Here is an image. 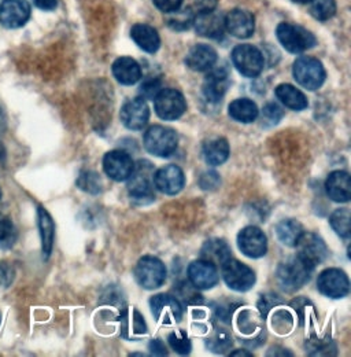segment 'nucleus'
<instances>
[{"label": "nucleus", "instance_id": "2", "mask_svg": "<svg viewBox=\"0 0 351 357\" xmlns=\"http://www.w3.org/2000/svg\"><path fill=\"white\" fill-rule=\"evenodd\" d=\"M154 167L147 160H140L134 165L128 181V192L139 204H150L155 199L154 192Z\"/></svg>", "mask_w": 351, "mask_h": 357}, {"label": "nucleus", "instance_id": "38", "mask_svg": "<svg viewBox=\"0 0 351 357\" xmlns=\"http://www.w3.org/2000/svg\"><path fill=\"white\" fill-rule=\"evenodd\" d=\"M311 15L318 21H328L336 14L335 0H311Z\"/></svg>", "mask_w": 351, "mask_h": 357}, {"label": "nucleus", "instance_id": "7", "mask_svg": "<svg viewBox=\"0 0 351 357\" xmlns=\"http://www.w3.org/2000/svg\"><path fill=\"white\" fill-rule=\"evenodd\" d=\"M232 62L239 73L246 77H257L263 70V52L251 45H240L232 51Z\"/></svg>", "mask_w": 351, "mask_h": 357}, {"label": "nucleus", "instance_id": "23", "mask_svg": "<svg viewBox=\"0 0 351 357\" xmlns=\"http://www.w3.org/2000/svg\"><path fill=\"white\" fill-rule=\"evenodd\" d=\"M228 87V70L225 68H212V72L208 75L203 84V95L206 96L208 100L217 103L224 98Z\"/></svg>", "mask_w": 351, "mask_h": 357}, {"label": "nucleus", "instance_id": "50", "mask_svg": "<svg viewBox=\"0 0 351 357\" xmlns=\"http://www.w3.org/2000/svg\"><path fill=\"white\" fill-rule=\"evenodd\" d=\"M148 351L151 355L154 356H168V349L164 344L162 340L157 338V340H151L148 344Z\"/></svg>", "mask_w": 351, "mask_h": 357}, {"label": "nucleus", "instance_id": "14", "mask_svg": "<svg viewBox=\"0 0 351 357\" xmlns=\"http://www.w3.org/2000/svg\"><path fill=\"white\" fill-rule=\"evenodd\" d=\"M31 18L28 0H3L0 4V22L10 29L24 26Z\"/></svg>", "mask_w": 351, "mask_h": 357}, {"label": "nucleus", "instance_id": "5", "mask_svg": "<svg viewBox=\"0 0 351 357\" xmlns=\"http://www.w3.org/2000/svg\"><path fill=\"white\" fill-rule=\"evenodd\" d=\"M177 135L172 128H166L164 126H153L150 127L144 137L143 144L146 150L155 157H169L177 149Z\"/></svg>", "mask_w": 351, "mask_h": 357}, {"label": "nucleus", "instance_id": "44", "mask_svg": "<svg viewBox=\"0 0 351 357\" xmlns=\"http://www.w3.org/2000/svg\"><path fill=\"white\" fill-rule=\"evenodd\" d=\"M283 304H284V301L279 296H276L273 293H267V294H263L260 297L257 305H258V310H260L261 316L265 319L269 314V312H272L276 307L283 305Z\"/></svg>", "mask_w": 351, "mask_h": 357}, {"label": "nucleus", "instance_id": "41", "mask_svg": "<svg viewBox=\"0 0 351 357\" xmlns=\"http://www.w3.org/2000/svg\"><path fill=\"white\" fill-rule=\"evenodd\" d=\"M17 241V232L13 222L8 218L0 216V248L10 249Z\"/></svg>", "mask_w": 351, "mask_h": 357}, {"label": "nucleus", "instance_id": "26", "mask_svg": "<svg viewBox=\"0 0 351 357\" xmlns=\"http://www.w3.org/2000/svg\"><path fill=\"white\" fill-rule=\"evenodd\" d=\"M121 321V335L125 340H136L140 335L147 334V324L137 310H124L120 317Z\"/></svg>", "mask_w": 351, "mask_h": 357}, {"label": "nucleus", "instance_id": "31", "mask_svg": "<svg viewBox=\"0 0 351 357\" xmlns=\"http://www.w3.org/2000/svg\"><path fill=\"white\" fill-rule=\"evenodd\" d=\"M229 143L224 137L208 140L203 146V157L212 167L222 165L229 157Z\"/></svg>", "mask_w": 351, "mask_h": 357}, {"label": "nucleus", "instance_id": "40", "mask_svg": "<svg viewBox=\"0 0 351 357\" xmlns=\"http://www.w3.org/2000/svg\"><path fill=\"white\" fill-rule=\"evenodd\" d=\"M168 342H169L171 348L178 355H189L191 354V349H192L191 341H189L187 333L182 330L172 331L168 337Z\"/></svg>", "mask_w": 351, "mask_h": 357}, {"label": "nucleus", "instance_id": "6", "mask_svg": "<svg viewBox=\"0 0 351 357\" xmlns=\"http://www.w3.org/2000/svg\"><path fill=\"white\" fill-rule=\"evenodd\" d=\"M134 278L143 289L155 290L165 283L166 267L159 259L144 256L136 264Z\"/></svg>", "mask_w": 351, "mask_h": 357}, {"label": "nucleus", "instance_id": "35", "mask_svg": "<svg viewBox=\"0 0 351 357\" xmlns=\"http://www.w3.org/2000/svg\"><path fill=\"white\" fill-rule=\"evenodd\" d=\"M350 209L343 208V209H338L335 211L331 218H329V224L332 227V229L342 238L349 239L350 238Z\"/></svg>", "mask_w": 351, "mask_h": 357}, {"label": "nucleus", "instance_id": "16", "mask_svg": "<svg viewBox=\"0 0 351 357\" xmlns=\"http://www.w3.org/2000/svg\"><path fill=\"white\" fill-rule=\"evenodd\" d=\"M121 121L132 131H141L150 120V109L143 98L128 100L121 109Z\"/></svg>", "mask_w": 351, "mask_h": 357}, {"label": "nucleus", "instance_id": "12", "mask_svg": "<svg viewBox=\"0 0 351 357\" xmlns=\"http://www.w3.org/2000/svg\"><path fill=\"white\" fill-rule=\"evenodd\" d=\"M151 313L155 320L162 324H172L181 321L182 307L180 301L171 294H157L150 300Z\"/></svg>", "mask_w": 351, "mask_h": 357}, {"label": "nucleus", "instance_id": "11", "mask_svg": "<svg viewBox=\"0 0 351 357\" xmlns=\"http://www.w3.org/2000/svg\"><path fill=\"white\" fill-rule=\"evenodd\" d=\"M295 248L298 249L297 256L314 269L322 264L329 256L325 242L314 232H304Z\"/></svg>", "mask_w": 351, "mask_h": 357}, {"label": "nucleus", "instance_id": "48", "mask_svg": "<svg viewBox=\"0 0 351 357\" xmlns=\"http://www.w3.org/2000/svg\"><path fill=\"white\" fill-rule=\"evenodd\" d=\"M159 91H161V80L158 79H147L140 86V93L146 99H154Z\"/></svg>", "mask_w": 351, "mask_h": 357}, {"label": "nucleus", "instance_id": "4", "mask_svg": "<svg viewBox=\"0 0 351 357\" xmlns=\"http://www.w3.org/2000/svg\"><path fill=\"white\" fill-rule=\"evenodd\" d=\"M292 75L297 83L309 89L315 91L320 89L327 77L322 63L313 56H301L294 62Z\"/></svg>", "mask_w": 351, "mask_h": 357}, {"label": "nucleus", "instance_id": "42", "mask_svg": "<svg viewBox=\"0 0 351 357\" xmlns=\"http://www.w3.org/2000/svg\"><path fill=\"white\" fill-rule=\"evenodd\" d=\"M171 14H175L168 22H169V26L175 31H185L188 29L192 24H194V14H192V10L191 8H184V10H176Z\"/></svg>", "mask_w": 351, "mask_h": 357}, {"label": "nucleus", "instance_id": "21", "mask_svg": "<svg viewBox=\"0 0 351 357\" xmlns=\"http://www.w3.org/2000/svg\"><path fill=\"white\" fill-rule=\"evenodd\" d=\"M217 62V52L213 47L208 45H194L187 56L185 63L194 72L210 70Z\"/></svg>", "mask_w": 351, "mask_h": 357}, {"label": "nucleus", "instance_id": "22", "mask_svg": "<svg viewBox=\"0 0 351 357\" xmlns=\"http://www.w3.org/2000/svg\"><path fill=\"white\" fill-rule=\"evenodd\" d=\"M325 190L332 201L338 204L349 202L351 199L350 175L345 171L332 172L325 181Z\"/></svg>", "mask_w": 351, "mask_h": 357}, {"label": "nucleus", "instance_id": "55", "mask_svg": "<svg viewBox=\"0 0 351 357\" xmlns=\"http://www.w3.org/2000/svg\"><path fill=\"white\" fill-rule=\"evenodd\" d=\"M294 3H298V4H309L311 3V0H292Z\"/></svg>", "mask_w": 351, "mask_h": 357}, {"label": "nucleus", "instance_id": "27", "mask_svg": "<svg viewBox=\"0 0 351 357\" xmlns=\"http://www.w3.org/2000/svg\"><path fill=\"white\" fill-rule=\"evenodd\" d=\"M232 256V250L229 245L222 239H210L205 242L201 249V259L214 264L216 267H221L226 263Z\"/></svg>", "mask_w": 351, "mask_h": 357}, {"label": "nucleus", "instance_id": "52", "mask_svg": "<svg viewBox=\"0 0 351 357\" xmlns=\"http://www.w3.org/2000/svg\"><path fill=\"white\" fill-rule=\"evenodd\" d=\"M33 3L40 8V10H45V11H51L56 7L58 0H33Z\"/></svg>", "mask_w": 351, "mask_h": 357}, {"label": "nucleus", "instance_id": "29", "mask_svg": "<svg viewBox=\"0 0 351 357\" xmlns=\"http://www.w3.org/2000/svg\"><path fill=\"white\" fill-rule=\"evenodd\" d=\"M228 113L231 119H233L237 123L249 124L257 120L258 117V107L257 105L247 98H240L233 102H231L228 107Z\"/></svg>", "mask_w": 351, "mask_h": 357}, {"label": "nucleus", "instance_id": "25", "mask_svg": "<svg viewBox=\"0 0 351 357\" xmlns=\"http://www.w3.org/2000/svg\"><path fill=\"white\" fill-rule=\"evenodd\" d=\"M132 40L139 45L143 51L154 54L161 45V38L153 26L147 24H136L131 29Z\"/></svg>", "mask_w": 351, "mask_h": 357}, {"label": "nucleus", "instance_id": "3", "mask_svg": "<svg viewBox=\"0 0 351 357\" xmlns=\"http://www.w3.org/2000/svg\"><path fill=\"white\" fill-rule=\"evenodd\" d=\"M277 39L291 54H301L306 50L313 48L317 40L311 32H309L304 26L281 22L276 29Z\"/></svg>", "mask_w": 351, "mask_h": 357}, {"label": "nucleus", "instance_id": "8", "mask_svg": "<svg viewBox=\"0 0 351 357\" xmlns=\"http://www.w3.org/2000/svg\"><path fill=\"white\" fill-rule=\"evenodd\" d=\"M221 271L226 286L235 291L244 293L253 289L256 284V272L237 260L229 259L221 266Z\"/></svg>", "mask_w": 351, "mask_h": 357}, {"label": "nucleus", "instance_id": "37", "mask_svg": "<svg viewBox=\"0 0 351 357\" xmlns=\"http://www.w3.org/2000/svg\"><path fill=\"white\" fill-rule=\"evenodd\" d=\"M272 327L276 333L281 335L288 334L294 327V317L291 312L283 308H274L272 314Z\"/></svg>", "mask_w": 351, "mask_h": 357}, {"label": "nucleus", "instance_id": "47", "mask_svg": "<svg viewBox=\"0 0 351 357\" xmlns=\"http://www.w3.org/2000/svg\"><path fill=\"white\" fill-rule=\"evenodd\" d=\"M221 184V178L216 171H208L201 175L199 178V185L205 191H214L217 190Z\"/></svg>", "mask_w": 351, "mask_h": 357}, {"label": "nucleus", "instance_id": "13", "mask_svg": "<svg viewBox=\"0 0 351 357\" xmlns=\"http://www.w3.org/2000/svg\"><path fill=\"white\" fill-rule=\"evenodd\" d=\"M237 246L244 256L250 259H261L267 250L266 235L258 227H246L237 235Z\"/></svg>", "mask_w": 351, "mask_h": 357}, {"label": "nucleus", "instance_id": "45", "mask_svg": "<svg viewBox=\"0 0 351 357\" xmlns=\"http://www.w3.org/2000/svg\"><path fill=\"white\" fill-rule=\"evenodd\" d=\"M263 117L267 126H276L284 117V112L277 103L269 102L263 106Z\"/></svg>", "mask_w": 351, "mask_h": 357}, {"label": "nucleus", "instance_id": "20", "mask_svg": "<svg viewBox=\"0 0 351 357\" xmlns=\"http://www.w3.org/2000/svg\"><path fill=\"white\" fill-rule=\"evenodd\" d=\"M185 184V176L180 167L166 165L154 172V185L166 195L178 194Z\"/></svg>", "mask_w": 351, "mask_h": 357}, {"label": "nucleus", "instance_id": "46", "mask_svg": "<svg viewBox=\"0 0 351 357\" xmlns=\"http://www.w3.org/2000/svg\"><path fill=\"white\" fill-rule=\"evenodd\" d=\"M236 308V304L231 301H224V303H217L214 304V317L219 320V323L229 324L232 320V313Z\"/></svg>", "mask_w": 351, "mask_h": 357}, {"label": "nucleus", "instance_id": "9", "mask_svg": "<svg viewBox=\"0 0 351 357\" xmlns=\"http://www.w3.org/2000/svg\"><path fill=\"white\" fill-rule=\"evenodd\" d=\"M318 291L329 298H343L350 293V280L345 271L339 268H328L322 271L317 279Z\"/></svg>", "mask_w": 351, "mask_h": 357}, {"label": "nucleus", "instance_id": "17", "mask_svg": "<svg viewBox=\"0 0 351 357\" xmlns=\"http://www.w3.org/2000/svg\"><path fill=\"white\" fill-rule=\"evenodd\" d=\"M225 29L237 39H249L256 29L254 15L242 8H235L225 15Z\"/></svg>", "mask_w": 351, "mask_h": 357}, {"label": "nucleus", "instance_id": "19", "mask_svg": "<svg viewBox=\"0 0 351 357\" xmlns=\"http://www.w3.org/2000/svg\"><path fill=\"white\" fill-rule=\"evenodd\" d=\"M195 31L198 35L209 39H219L225 31V17L217 11H201L194 17Z\"/></svg>", "mask_w": 351, "mask_h": 357}, {"label": "nucleus", "instance_id": "34", "mask_svg": "<svg viewBox=\"0 0 351 357\" xmlns=\"http://www.w3.org/2000/svg\"><path fill=\"white\" fill-rule=\"evenodd\" d=\"M206 347L209 351L217 355H224L232 348L231 334L222 328H216L213 334L206 340Z\"/></svg>", "mask_w": 351, "mask_h": 357}, {"label": "nucleus", "instance_id": "32", "mask_svg": "<svg viewBox=\"0 0 351 357\" xmlns=\"http://www.w3.org/2000/svg\"><path fill=\"white\" fill-rule=\"evenodd\" d=\"M304 232L305 231L302 224L292 219L283 220L276 225V234L279 241L288 248H295Z\"/></svg>", "mask_w": 351, "mask_h": 357}, {"label": "nucleus", "instance_id": "49", "mask_svg": "<svg viewBox=\"0 0 351 357\" xmlns=\"http://www.w3.org/2000/svg\"><path fill=\"white\" fill-rule=\"evenodd\" d=\"M154 4L162 11V13H173L178 10L182 4V0H154Z\"/></svg>", "mask_w": 351, "mask_h": 357}, {"label": "nucleus", "instance_id": "28", "mask_svg": "<svg viewBox=\"0 0 351 357\" xmlns=\"http://www.w3.org/2000/svg\"><path fill=\"white\" fill-rule=\"evenodd\" d=\"M38 227L42 238V249H43L44 259L47 260L54 248L55 239V224L51 215L44 209L43 206H38Z\"/></svg>", "mask_w": 351, "mask_h": 357}, {"label": "nucleus", "instance_id": "15", "mask_svg": "<svg viewBox=\"0 0 351 357\" xmlns=\"http://www.w3.org/2000/svg\"><path fill=\"white\" fill-rule=\"evenodd\" d=\"M134 162L131 155L121 150L110 151L103 158V169L106 175L116 181L128 180L133 172Z\"/></svg>", "mask_w": 351, "mask_h": 357}, {"label": "nucleus", "instance_id": "36", "mask_svg": "<svg viewBox=\"0 0 351 357\" xmlns=\"http://www.w3.org/2000/svg\"><path fill=\"white\" fill-rule=\"evenodd\" d=\"M306 352L310 356H334L336 345L331 338H311L306 341Z\"/></svg>", "mask_w": 351, "mask_h": 357}, {"label": "nucleus", "instance_id": "51", "mask_svg": "<svg viewBox=\"0 0 351 357\" xmlns=\"http://www.w3.org/2000/svg\"><path fill=\"white\" fill-rule=\"evenodd\" d=\"M196 8L201 11H210L214 10L217 6V0H195Z\"/></svg>", "mask_w": 351, "mask_h": 357}, {"label": "nucleus", "instance_id": "1", "mask_svg": "<svg viewBox=\"0 0 351 357\" xmlns=\"http://www.w3.org/2000/svg\"><path fill=\"white\" fill-rule=\"evenodd\" d=\"M314 268L310 267L299 256H294L283 261L276 271V279L281 290L295 293L311 279Z\"/></svg>", "mask_w": 351, "mask_h": 357}, {"label": "nucleus", "instance_id": "53", "mask_svg": "<svg viewBox=\"0 0 351 357\" xmlns=\"http://www.w3.org/2000/svg\"><path fill=\"white\" fill-rule=\"evenodd\" d=\"M4 130H6V124H4V116H3V113H1V110H0V134H3V132H4ZM0 154H3V155H4V150H3L1 142H0Z\"/></svg>", "mask_w": 351, "mask_h": 357}, {"label": "nucleus", "instance_id": "39", "mask_svg": "<svg viewBox=\"0 0 351 357\" xmlns=\"http://www.w3.org/2000/svg\"><path fill=\"white\" fill-rule=\"evenodd\" d=\"M77 187L89 194H99L103 190V183L96 172L84 171L77 178Z\"/></svg>", "mask_w": 351, "mask_h": 357}, {"label": "nucleus", "instance_id": "33", "mask_svg": "<svg viewBox=\"0 0 351 357\" xmlns=\"http://www.w3.org/2000/svg\"><path fill=\"white\" fill-rule=\"evenodd\" d=\"M237 327L242 334L251 335L263 328V317L261 313L254 312L251 310H243L237 316Z\"/></svg>", "mask_w": 351, "mask_h": 357}, {"label": "nucleus", "instance_id": "54", "mask_svg": "<svg viewBox=\"0 0 351 357\" xmlns=\"http://www.w3.org/2000/svg\"><path fill=\"white\" fill-rule=\"evenodd\" d=\"M231 356L251 357L253 355H251V354H249V352H244L243 349H240V351H237V352H232V354H231Z\"/></svg>", "mask_w": 351, "mask_h": 357}, {"label": "nucleus", "instance_id": "10", "mask_svg": "<svg viewBox=\"0 0 351 357\" xmlns=\"http://www.w3.org/2000/svg\"><path fill=\"white\" fill-rule=\"evenodd\" d=\"M155 99V113L159 119L175 121L187 110V102L180 91L173 89H161Z\"/></svg>", "mask_w": 351, "mask_h": 357}, {"label": "nucleus", "instance_id": "24", "mask_svg": "<svg viewBox=\"0 0 351 357\" xmlns=\"http://www.w3.org/2000/svg\"><path fill=\"white\" fill-rule=\"evenodd\" d=\"M113 75L123 86H133L141 79L140 65L130 56H121L113 63Z\"/></svg>", "mask_w": 351, "mask_h": 357}, {"label": "nucleus", "instance_id": "18", "mask_svg": "<svg viewBox=\"0 0 351 357\" xmlns=\"http://www.w3.org/2000/svg\"><path fill=\"white\" fill-rule=\"evenodd\" d=\"M188 279L199 290H209L213 289L219 283V269L205 260H198L189 264L187 271Z\"/></svg>", "mask_w": 351, "mask_h": 357}, {"label": "nucleus", "instance_id": "30", "mask_svg": "<svg viewBox=\"0 0 351 357\" xmlns=\"http://www.w3.org/2000/svg\"><path fill=\"white\" fill-rule=\"evenodd\" d=\"M274 92L277 99L291 110L301 112L305 110L309 105L305 93L291 84H280Z\"/></svg>", "mask_w": 351, "mask_h": 357}, {"label": "nucleus", "instance_id": "43", "mask_svg": "<svg viewBox=\"0 0 351 357\" xmlns=\"http://www.w3.org/2000/svg\"><path fill=\"white\" fill-rule=\"evenodd\" d=\"M178 296L189 305H199L202 304V296L195 291V286L191 282H181L176 286Z\"/></svg>", "mask_w": 351, "mask_h": 357}, {"label": "nucleus", "instance_id": "56", "mask_svg": "<svg viewBox=\"0 0 351 357\" xmlns=\"http://www.w3.org/2000/svg\"><path fill=\"white\" fill-rule=\"evenodd\" d=\"M0 198H1V191H0Z\"/></svg>", "mask_w": 351, "mask_h": 357}]
</instances>
